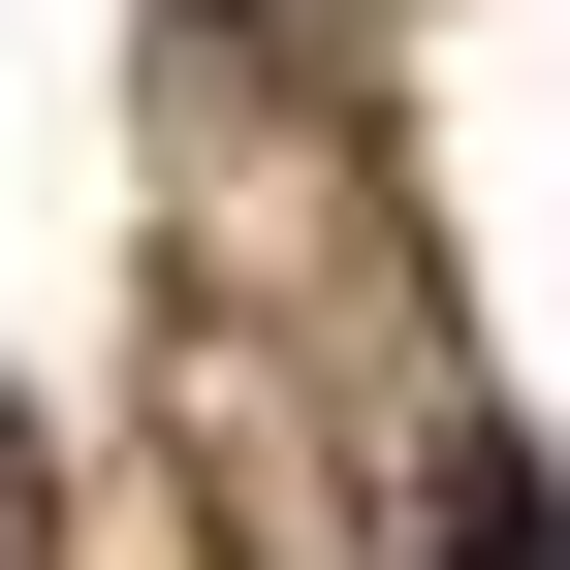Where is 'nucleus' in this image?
<instances>
[{"instance_id":"obj_1","label":"nucleus","mask_w":570,"mask_h":570,"mask_svg":"<svg viewBox=\"0 0 570 570\" xmlns=\"http://www.w3.org/2000/svg\"><path fill=\"white\" fill-rule=\"evenodd\" d=\"M444 570H570V475H539V444H475V475H444Z\"/></svg>"}]
</instances>
